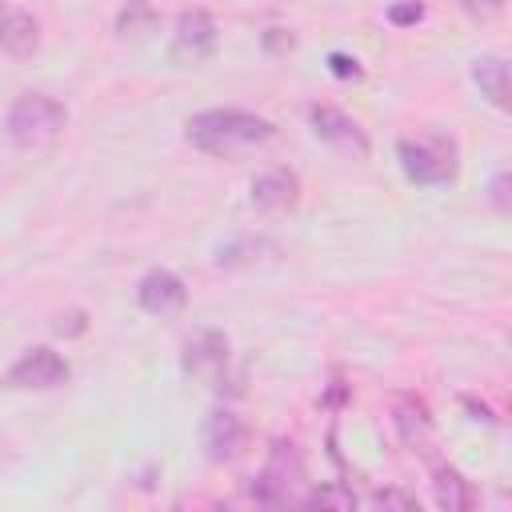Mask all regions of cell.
<instances>
[{"label": "cell", "mask_w": 512, "mask_h": 512, "mask_svg": "<svg viewBox=\"0 0 512 512\" xmlns=\"http://www.w3.org/2000/svg\"><path fill=\"white\" fill-rule=\"evenodd\" d=\"M188 144L208 152V156H240L248 148H260L272 140L276 124L256 116V112H244V108H208V112H196L188 124Z\"/></svg>", "instance_id": "1"}, {"label": "cell", "mask_w": 512, "mask_h": 512, "mask_svg": "<svg viewBox=\"0 0 512 512\" xmlns=\"http://www.w3.org/2000/svg\"><path fill=\"white\" fill-rule=\"evenodd\" d=\"M68 124V112L48 92H24L8 108V140L16 148H44L52 144Z\"/></svg>", "instance_id": "2"}, {"label": "cell", "mask_w": 512, "mask_h": 512, "mask_svg": "<svg viewBox=\"0 0 512 512\" xmlns=\"http://www.w3.org/2000/svg\"><path fill=\"white\" fill-rule=\"evenodd\" d=\"M400 168L412 184H452L460 172V148L452 136H404L396 144Z\"/></svg>", "instance_id": "3"}, {"label": "cell", "mask_w": 512, "mask_h": 512, "mask_svg": "<svg viewBox=\"0 0 512 512\" xmlns=\"http://www.w3.org/2000/svg\"><path fill=\"white\" fill-rule=\"evenodd\" d=\"M300 480H304V456H300V448H296L292 440H272L268 464H264V472L252 480L248 492H252V500H260V504H284Z\"/></svg>", "instance_id": "4"}, {"label": "cell", "mask_w": 512, "mask_h": 512, "mask_svg": "<svg viewBox=\"0 0 512 512\" xmlns=\"http://www.w3.org/2000/svg\"><path fill=\"white\" fill-rule=\"evenodd\" d=\"M68 380V360L60 352H52L48 344H36L28 352L16 356V364L8 368L4 384L16 392H52Z\"/></svg>", "instance_id": "5"}, {"label": "cell", "mask_w": 512, "mask_h": 512, "mask_svg": "<svg viewBox=\"0 0 512 512\" xmlns=\"http://www.w3.org/2000/svg\"><path fill=\"white\" fill-rule=\"evenodd\" d=\"M228 360H232V344L224 332H196L184 344V372L196 380H208L212 388H224L228 380Z\"/></svg>", "instance_id": "6"}, {"label": "cell", "mask_w": 512, "mask_h": 512, "mask_svg": "<svg viewBox=\"0 0 512 512\" xmlns=\"http://www.w3.org/2000/svg\"><path fill=\"white\" fill-rule=\"evenodd\" d=\"M168 52H172L176 64H200V60H208V56L216 52V20H212L204 8L180 12Z\"/></svg>", "instance_id": "7"}, {"label": "cell", "mask_w": 512, "mask_h": 512, "mask_svg": "<svg viewBox=\"0 0 512 512\" xmlns=\"http://www.w3.org/2000/svg\"><path fill=\"white\" fill-rule=\"evenodd\" d=\"M200 440H204L208 460L228 464V460H236L248 448V424L232 408H212L204 416V424H200Z\"/></svg>", "instance_id": "8"}, {"label": "cell", "mask_w": 512, "mask_h": 512, "mask_svg": "<svg viewBox=\"0 0 512 512\" xmlns=\"http://www.w3.org/2000/svg\"><path fill=\"white\" fill-rule=\"evenodd\" d=\"M308 124L324 144H332L340 152H352V156H368V136L348 112H340L332 104H312L308 108Z\"/></svg>", "instance_id": "9"}, {"label": "cell", "mask_w": 512, "mask_h": 512, "mask_svg": "<svg viewBox=\"0 0 512 512\" xmlns=\"http://www.w3.org/2000/svg\"><path fill=\"white\" fill-rule=\"evenodd\" d=\"M136 304L148 316H176L188 304V288L172 268H152L136 284Z\"/></svg>", "instance_id": "10"}, {"label": "cell", "mask_w": 512, "mask_h": 512, "mask_svg": "<svg viewBox=\"0 0 512 512\" xmlns=\"http://www.w3.org/2000/svg\"><path fill=\"white\" fill-rule=\"evenodd\" d=\"M300 200V176L292 168H272L252 180V204L260 212H288Z\"/></svg>", "instance_id": "11"}, {"label": "cell", "mask_w": 512, "mask_h": 512, "mask_svg": "<svg viewBox=\"0 0 512 512\" xmlns=\"http://www.w3.org/2000/svg\"><path fill=\"white\" fill-rule=\"evenodd\" d=\"M392 424H396V436L408 444V448H424L432 440V412L420 396L412 392H396L392 396Z\"/></svg>", "instance_id": "12"}, {"label": "cell", "mask_w": 512, "mask_h": 512, "mask_svg": "<svg viewBox=\"0 0 512 512\" xmlns=\"http://www.w3.org/2000/svg\"><path fill=\"white\" fill-rule=\"evenodd\" d=\"M472 80L480 84V96L492 108H500V112L512 108V76H508V60L504 56H480L472 64Z\"/></svg>", "instance_id": "13"}, {"label": "cell", "mask_w": 512, "mask_h": 512, "mask_svg": "<svg viewBox=\"0 0 512 512\" xmlns=\"http://www.w3.org/2000/svg\"><path fill=\"white\" fill-rule=\"evenodd\" d=\"M0 48L8 52V56H16V60H24V56H32L36 48H40V24L28 16V12H4L0 16Z\"/></svg>", "instance_id": "14"}, {"label": "cell", "mask_w": 512, "mask_h": 512, "mask_svg": "<svg viewBox=\"0 0 512 512\" xmlns=\"http://www.w3.org/2000/svg\"><path fill=\"white\" fill-rule=\"evenodd\" d=\"M432 476H436V480H432V488H436V504H440L444 512H468V508L476 504L472 484H468L452 464H436Z\"/></svg>", "instance_id": "15"}, {"label": "cell", "mask_w": 512, "mask_h": 512, "mask_svg": "<svg viewBox=\"0 0 512 512\" xmlns=\"http://www.w3.org/2000/svg\"><path fill=\"white\" fill-rule=\"evenodd\" d=\"M260 252L276 256V244H272V240H232V244H224V248L216 252V264H220V268L256 264V260H260Z\"/></svg>", "instance_id": "16"}, {"label": "cell", "mask_w": 512, "mask_h": 512, "mask_svg": "<svg viewBox=\"0 0 512 512\" xmlns=\"http://www.w3.org/2000/svg\"><path fill=\"white\" fill-rule=\"evenodd\" d=\"M152 28H156V8L148 0H128L120 8V16H116V32L120 36H144Z\"/></svg>", "instance_id": "17"}, {"label": "cell", "mask_w": 512, "mask_h": 512, "mask_svg": "<svg viewBox=\"0 0 512 512\" xmlns=\"http://www.w3.org/2000/svg\"><path fill=\"white\" fill-rule=\"evenodd\" d=\"M304 504H308V508H336V512H348V508H356V496H352L348 488H340V484H320V488H312V492L304 496Z\"/></svg>", "instance_id": "18"}, {"label": "cell", "mask_w": 512, "mask_h": 512, "mask_svg": "<svg viewBox=\"0 0 512 512\" xmlns=\"http://www.w3.org/2000/svg\"><path fill=\"white\" fill-rule=\"evenodd\" d=\"M372 504H376V508H400V512H420L416 496H408V492H400V488H384V492H376V496H372Z\"/></svg>", "instance_id": "19"}, {"label": "cell", "mask_w": 512, "mask_h": 512, "mask_svg": "<svg viewBox=\"0 0 512 512\" xmlns=\"http://www.w3.org/2000/svg\"><path fill=\"white\" fill-rule=\"evenodd\" d=\"M388 20H392L396 28H408V24L424 20V4H420V0H396V4L388 8Z\"/></svg>", "instance_id": "20"}, {"label": "cell", "mask_w": 512, "mask_h": 512, "mask_svg": "<svg viewBox=\"0 0 512 512\" xmlns=\"http://www.w3.org/2000/svg\"><path fill=\"white\" fill-rule=\"evenodd\" d=\"M328 72H332L336 80H356V76H360V64H356V56H348V52H328Z\"/></svg>", "instance_id": "21"}, {"label": "cell", "mask_w": 512, "mask_h": 512, "mask_svg": "<svg viewBox=\"0 0 512 512\" xmlns=\"http://www.w3.org/2000/svg\"><path fill=\"white\" fill-rule=\"evenodd\" d=\"M492 204H496V212H508V172H496V180H492Z\"/></svg>", "instance_id": "22"}, {"label": "cell", "mask_w": 512, "mask_h": 512, "mask_svg": "<svg viewBox=\"0 0 512 512\" xmlns=\"http://www.w3.org/2000/svg\"><path fill=\"white\" fill-rule=\"evenodd\" d=\"M464 4V12H472V16H496L500 8H504V0H460Z\"/></svg>", "instance_id": "23"}, {"label": "cell", "mask_w": 512, "mask_h": 512, "mask_svg": "<svg viewBox=\"0 0 512 512\" xmlns=\"http://www.w3.org/2000/svg\"><path fill=\"white\" fill-rule=\"evenodd\" d=\"M344 392H348V388H344V380H332V392H328L320 404H324V408H336V404L344 400Z\"/></svg>", "instance_id": "24"}]
</instances>
